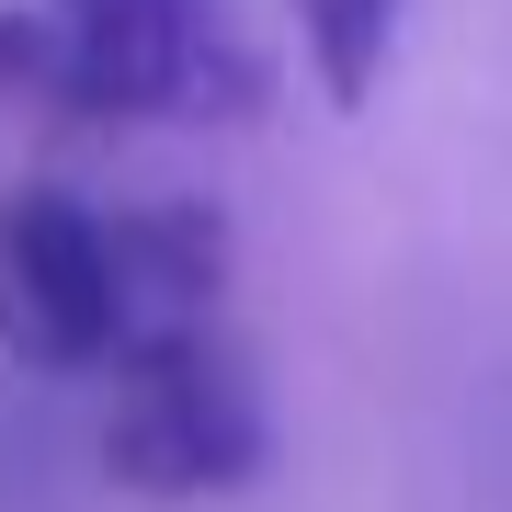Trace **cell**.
<instances>
[{
	"mask_svg": "<svg viewBox=\"0 0 512 512\" xmlns=\"http://www.w3.org/2000/svg\"><path fill=\"white\" fill-rule=\"evenodd\" d=\"M103 467L148 501H194L262 467V399L217 330L171 319L114 353V410H103Z\"/></svg>",
	"mask_w": 512,
	"mask_h": 512,
	"instance_id": "1",
	"label": "cell"
},
{
	"mask_svg": "<svg viewBox=\"0 0 512 512\" xmlns=\"http://www.w3.org/2000/svg\"><path fill=\"white\" fill-rule=\"evenodd\" d=\"M126 251L80 194H12L0 205V353L46 376H80L126 353Z\"/></svg>",
	"mask_w": 512,
	"mask_h": 512,
	"instance_id": "2",
	"label": "cell"
},
{
	"mask_svg": "<svg viewBox=\"0 0 512 512\" xmlns=\"http://www.w3.org/2000/svg\"><path fill=\"white\" fill-rule=\"evenodd\" d=\"M46 92L80 114H160L194 80V0H46Z\"/></svg>",
	"mask_w": 512,
	"mask_h": 512,
	"instance_id": "3",
	"label": "cell"
},
{
	"mask_svg": "<svg viewBox=\"0 0 512 512\" xmlns=\"http://www.w3.org/2000/svg\"><path fill=\"white\" fill-rule=\"evenodd\" d=\"M308 12V57H319V92L330 103H365L387 69V35H399V0H296Z\"/></svg>",
	"mask_w": 512,
	"mask_h": 512,
	"instance_id": "4",
	"label": "cell"
}]
</instances>
